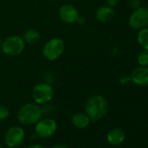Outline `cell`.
Here are the masks:
<instances>
[{
	"label": "cell",
	"mask_w": 148,
	"mask_h": 148,
	"mask_svg": "<svg viewBox=\"0 0 148 148\" xmlns=\"http://www.w3.org/2000/svg\"><path fill=\"white\" fill-rule=\"evenodd\" d=\"M85 111L92 122L103 119L108 112V102L102 95H92L86 102Z\"/></svg>",
	"instance_id": "obj_1"
},
{
	"label": "cell",
	"mask_w": 148,
	"mask_h": 148,
	"mask_svg": "<svg viewBox=\"0 0 148 148\" xmlns=\"http://www.w3.org/2000/svg\"><path fill=\"white\" fill-rule=\"evenodd\" d=\"M43 117L42 108L36 103L24 105L18 112V119L22 125H32L39 121Z\"/></svg>",
	"instance_id": "obj_2"
},
{
	"label": "cell",
	"mask_w": 148,
	"mask_h": 148,
	"mask_svg": "<svg viewBox=\"0 0 148 148\" xmlns=\"http://www.w3.org/2000/svg\"><path fill=\"white\" fill-rule=\"evenodd\" d=\"M25 47V43L22 37L18 35H11L2 43V51L11 57L20 55Z\"/></svg>",
	"instance_id": "obj_3"
},
{
	"label": "cell",
	"mask_w": 148,
	"mask_h": 148,
	"mask_svg": "<svg viewBox=\"0 0 148 148\" xmlns=\"http://www.w3.org/2000/svg\"><path fill=\"white\" fill-rule=\"evenodd\" d=\"M64 51V43L61 38H53L50 40H48L43 49L42 53L45 58H46L49 61H54L58 58H59Z\"/></svg>",
	"instance_id": "obj_4"
},
{
	"label": "cell",
	"mask_w": 148,
	"mask_h": 148,
	"mask_svg": "<svg viewBox=\"0 0 148 148\" xmlns=\"http://www.w3.org/2000/svg\"><path fill=\"white\" fill-rule=\"evenodd\" d=\"M53 95V87L46 82L38 83L32 89V99L38 105H45L49 103L52 99Z\"/></svg>",
	"instance_id": "obj_5"
},
{
	"label": "cell",
	"mask_w": 148,
	"mask_h": 148,
	"mask_svg": "<svg viewBox=\"0 0 148 148\" xmlns=\"http://www.w3.org/2000/svg\"><path fill=\"white\" fill-rule=\"evenodd\" d=\"M58 125L56 121L51 118L41 119L37 122L35 126V134L40 138H47L51 137L57 131Z\"/></svg>",
	"instance_id": "obj_6"
},
{
	"label": "cell",
	"mask_w": 148,
	"mask_h": 148,
	"mask_svg": "<svg viewBox=\"0 0 148 148\" xmlns=\"http://www.w3.org/2000/svg\"><path fill=\"white\" fill-rule=\"evenodd\" d=\"M129 25L132 29L141 30L148 26V8L138 7L129 18Z\"/></svg>",
	"instance_id": "obj_7"
},
{
	"label": "cell",
	"mask_w": 148,
	"mask_h": 148,
	"mask_svg": "<svg viewBox=\"0 0 148 148\" xmlns=\"http://www.w3.org/2000/svg\"><path fill=\"white\" fill-rule=\"evenodd\" d=\"M25 138V132L20 126H12L5 134V143L7 146L13 148L18 146Z\"/></svg>",
	"instance_id": "obj_8"
},
{
	"label": "cell",
	"mask_w": 148,
	"mask_h": 148,
	"mask_svg": "<svg viewBox=\"0 0 148 148\" xmlns=\"http://www.w3.org/2000/svg\"><path fill=\"white\" fill-rule=\"evenodd\" d=\"M58 15L62 22L65 24H69V25L77 23L80 16L78 9L71 4L63 5L59 8Z\"/></svg>",
	"instance_id": "obj_9"
},
{
	"label": "cell",
	"mask_w": 148,
	"mask_h": 148,
	"mask_svg": "<svg viewBox=\"0 0 148 148\" xmlns=\"http://www.w3.org/2000/svg\"><path fill=\"white\" fill-rule=\"evenodd\" d=\"M131 81L139 86H148V68L146 66H138L135 68L130 75Z\"/></svg>",
	"instance_id": "obj_10"
},
{
	"label": "cell",
	"mask_w": 148,
	"mask_h": 148,
	"mask_svg": "<svg viewBox=\"0 0 148 148\" xmlns=\"http://www.w3.org/2000/svg\"><path fill=\"white\" fill-rule=\"evenodd\" d=\"M115 15V11L113 7L109 5H103L100 6L97 11L95 17L97 20H99L101 23H108L110 22Z\"/></svg>",
	"instance_id": "obj_11"
},
{
	"label": "cell",
	"mask_w": 148,
	"mask_h": 148,
	"mask_svg": "<svg viewBox=\"0 0 148 148\" xmlns=\"http://www.w3.org/2000/svg\"><path fill=\"white\" fill-rule=\"evenodd\" d=\"M107 141L112 145H119L125 140V134L121 128H113L107 133Z\"/></svg>",
	"instance_id": "obj_12"
},
{
	"label": "cell",
	"mask_w": 148,
	"mask_h": 148,
	"mask_svg": "<svg viewBox=\"0 0 148 148\" xmlns=\"http://www.w3.org/2000/svg\"><path fill=\"white\" fill-rule=\"evenodd\" d=\"M71 123L74 126L79 129H84L89 125V124L91 123V120L86 113L78 112L72 116Z\"/></svg>",
	"instance_id": "obj_13"
},
{
	"label": "cell",
	"mask_w": 148,
	"mask_h": 148,
	"mask_svg": "<svg viewBox=\"0 0 148 148\" xmlns=\"http://www.w3.org/2000/svg\"><path fill=\"white\" fill-rule=\"evenodd\" d=\"M22 38L25 44L34 45L40 40V34L36 29H28L24 32Z\"/></svg>",
	"instance_id": "obj_14"
},
{
	"label": "cell",
	"mask_w": 148,
	"mask_h": 148,
	"mask_svg": "<svg viewBox=\"0 0 148 148\" xmlns=\"http://www.w3.org/2000/svg\"><path fill=\"white\" fill-rule=\"evenodd\" d=\"M137 40L143 49L148 50V27L139 30L137 36Z\"/></svg>",
	"instance_id": "obj_15"
},
{
	"label": "cell",
	"mask_w": 148,
	"mask_h": 148,
	"mask_svg": "<svg viewBox=\"0 0 148 148\" xmlns=\"http://www.w3.org/2000/svg\"><path fill=\"white\" fill-rule=\"evenodd\" d=\"M137 61L140 66H148V50L141 51L138 55Z\"/></svg>",
	"instance_id": "obj_16"
},
{
	"label": "cell",
	"mask_w": 148,
	"mask_h": 148,
	"mask_svg": "<svg viewBox=\"0 0 148 148\" xmlns=\"http://www.w3.org/2000/svg\"><path fill=\"white\" fill-rule=\"evenodd\" d=\"M9 114H10L9 109L4 105H0V120H4L7 119Z\"/></svg>",
	"instance_id": "obj_17"
},
{
	"label": "cell",
	"mask_w": 148,
	"mask_h": 148,
	"mask_svg": "<svg viewBox=\"0 0 148 148\" xmlns=\"http://www.w3.org/2000/svg\"><path fill=\"white\" fill-rule=\"evenodd\" d=\"M140 0H127V5L131 9L136 10L140 7Z\"/></svg>",
	"instance_id": "obj_18"
},
{
	"label": "cell",
	"mask_w": 148,
	"mask_h": 148,
	"mask_svg": "<svg viewBox=\"0 0 148 148\" xmlns=\"http://www.w3.org/2000/svg\"><path fill=\"white\" fill-rule=\"evenodd\" d=\"M130 81H131V78H130L129 75H126V74H125V75L121 76V78L119 79V82L121 84H123V85H125V84H127Z\"/></svg>",
	"instance_id": "obj_19"
},
{
	"label": "cell",
	"mask_w": 148,
	"mask_h": 148,
	"mask_svg": "<svg viewBox=\"0 0 148 148\" xmlns=\"http://www.w3.org/2000/svg\"><path fill=\"white\" fill-rule=\"evenodd\" d=\"M119 0H106V2L107 5L112 6V7L116 6V5L119 4Z\"/></svg>",
	"instance_id": "obj_20"
},
{
	"label": "cell",
	"mask_w": 148,
	"mask_h": 148,
	"mask_svg": "<svg viewBox=\"0 0 148 148\" xmlns=\"http://www.w3.org/2000/svg\"><path fill=\"white\" fill-rule=\"evenodd\" d=\"M26 148H45V147L39 144H32V145H30L29 146H27Z\"/></svg>",
	"instance_id": "obj_21"
},
{
	"label": "cell",
	"mask_w": 148,
	"mask_h": 148,
	"mask_svg": "<svg viewBox=\"0 0 148 148\" xmlns=\"http://www.w3.org/2000/svg\"><path fill=\"white\" fill-rule=\"evenodd\" d=\"M77 22L79 24H80V25H84V24H86V18L85 17H82V16H79V19H78Z\"/></svg>",
	"instance_id": "obj_22"
},
{
	"label": "cell",
	"mask_w": 148,
	"mask_h": 148,
	"mask_svg": "<svg viewBox=\"0 0 148 148\" xmlns=\"http://www.w3.org/2000/svg\"><path fill=\"white\" fill-rule=\"evenodd\" d=\"M51 148H68V147L65 146V145H62V144H58V145H53Z\"/></svg>",
	"instance_id": "obj_23"
},
{
	"label": "cell",
	"mask_w": 148,
	"mask_h": 148,
	"mask_svg": "<svg viewBox=\"0 0 148 148\" xmlns=\"http://www.w3.org/2000/svg\"><path fill=\"white\" fill-rule=\"evenodd\" d=\"M2 43H3V40H2L1 37H0V51L2 50Z\"/></svg>",
	"instance_id": "obj_24"
},
{
	"label": "cell",
	"mask_w": 148,
	"mask_h": 148,
	"mask_svg": "<svg viewBox=\"0 0 148 148\" xmlns=\"http://www.w3.org/2000/svg\"><path fill=\"white\" fill-rule=\"evenodd\" d=\"M0 148H4V147H3V145H2L1 144H0Z\"/></svg>",
	"instance_id": "obj_25"
},
{
	"label": "cell",
	"mask_w": 148,
	"mask_h": 148,
	"mask_svg": "<svg viewBox=\"0 0 148 148\" xmlns=\"http://www.w3.org/2000/svg\"><path fill=\"white\" fill-rule=\"evenodd\" d=\"M64 1H70V0H64Z\"/></svg>",
	"instance_id": "obj_26"
}]
</instances>
